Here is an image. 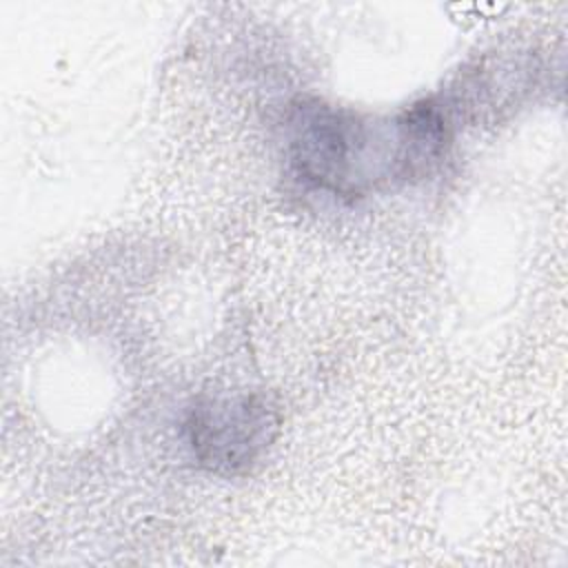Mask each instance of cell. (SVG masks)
<instances>
[{
	"mask_svg": "<svg viewBox=\"0 0 568 568\" xmlns=\"http://www.w3.org/2000/svg\"><path fill=\"white\" fill-rule=\"evenodd\" d=\"M448 146L450 122L430 100L384 122L311 100L286 122V160L295 180L333 195L424 178Z\"/></svg>",
	"mask_w": 568,
	"mask_h": 568,
	"instance_id": "6da1fadb",
	"label": "cell"
},
{
	"mask_svg": "<svg viewBox=\"0 0 568 568\" xmlns=\"http://www.w3.org/2000/svg\"><path fill=\"white\" fill-rule=\"evenodd\" d=\"M280 426L262 395H215L193 404L186 435L200 466L217 475L246 473L268 448Z\"/></svg>",
	"mask_w": 568,
	"mask_h": 568,
	"instance_id": "7a4b0ae2",
	"label": "cell"
}]
</instances>
